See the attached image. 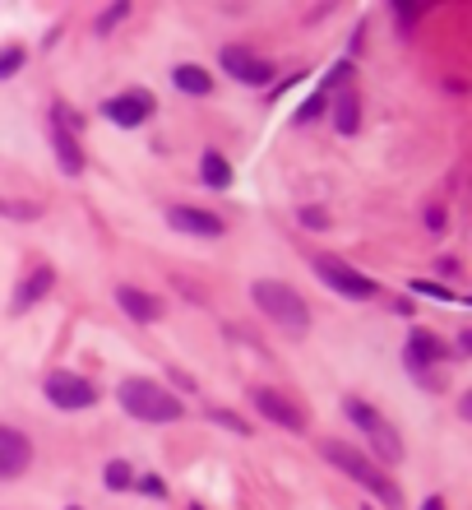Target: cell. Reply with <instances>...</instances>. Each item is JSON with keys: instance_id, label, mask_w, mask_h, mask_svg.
<instances>
[{"instance_id": "f546056e", "label": "cell", "mask_w": 472, "mask_h": 510, "mask_svg": "<svg viewBox=\"0 0 472 510\" xmlns=\"http://www.w3.org/2000/svg\"><path fill=\"white\" fill-rule=\"evenodd\" d=\"M70 510H79V505H70Z\"/></svg>"}, {"instance_id": "d6986e66", "label": "cell", "mask_w": 472, "mask_h": 510, "mask_svg": "<svg viewBox=\"0 0 472 510\" xmlns=\"http://www.w3.org/2000/svg\"><path fill=\"white\" fill-rule=\"evenodd\" d=\"M0 214L14 218V223H33V218H42V205H28V200H5V195H0Z\"/></svg>"}, {"instance_id": "603a6c76", "label": "cell", "mask_w": 472, "mask_h": 510, "mask_svg": "<svg viewBox=\"0 0 472 510\" xmlns=\"http://www.w3.org/2000/svg\"><path fill=\"white\" fill-rule=\"evenodd\" d=\"M320 111H329V98H325V93H315V98H310V102H306V107L297 111V121L306 126V121H315V116H320Z\"/></svg>"}, {"instance_id": "cb8c5ba5", "label": "cell", "mask_w": 472, "mask_h": 510, "mask_svg": "<svg viewBox=\"0 0 472 510\" xmlns=\"http://www.w3.org/2000/svg\"><path fill=\"white\" fill-rule=\"evenodd\" d=\"M412 293H426V297H440V302H458L449 288H440V284H430V279H412Z\"/></svg>"}, {"instance_id": "ffe728a7", "label": "cell", "mask_w": 472, "mask_h": 510, "mask_svg": "<svg viewBox=\"0 0 472 510\" xmlns=\"http://www.w3.org/2000/svg\"><path fill=\"white\" fill-rule=\"evenodd\" d=\"M107 487H111V492L135 487V468H130L126 459H111V464H107Z\"/></svg>"}, {"instance_id": "9a60e30c", "label": "cell", "mask_w": 472, "mask_h": 510, "mask_svg": "<svg viewBox=\"0 0 472 510\" xmlns=\"http://www.w3.org/2000/svg\"><path fill=\"white\" fill-rule=\"evenodd\" d=\"M172 84L181 93H190V98H204V93H213V74L204 65H176L172 70Z\"/></svg>"}, {"instance_id": "ac0fdd59", "label": "cell", "mask_w": 472, "mask_h": 510, "mask_svg": "<svg viewBox=\"0 0 472 510\" xmlns=\"http://www.w3.org/2000/svg\"><path fill=\"white\" fill-rule=\"evenodd\" d=\"M200 172H204V181H209L213 190H227V186H231V168H227L222 153H213V149L200 159Z\"/></svg>"}, {"instance_id": "2e32d148", "label": "cell", "mask_w": 472, "mask_h": 510, "mask_svg": "<svg viewBox=\"0 0 472 510\" xmlns=\"http://www.w3.org/2000/svg\"><path fill=\"white\" fill-rule=\"evenodd\" d=\"M56 163H61V172L65 177H79L84 172V153H79V140L74 135H65V126H56Z\"/></svg>"}, {"instance_id": "8992f818", "label": "cell", "mask_w": 472, "mask_h": 510, "mask_svg": "<svg viewBox=\"0 0 472 510\" xmlns=\"http://www.w3.org/2000/svg\"><path fill=\"white\" fill-rule=\"evenodd\" d=\"M42 390H47V399L56 409H65V413H79V409H93L98 404V385L84 380L79 371H52L42 380Z\"/></svg>"}, {"instance_id": "83f0119b", "label": "cell", "mask_w": 472, "mask_h": 510, "mask_svg": "<svg viewBox=\"0 0 472 510\" xmlns=\"http://www.w3.org/2000/svg\"><path fill=\"white\" fill-rule=\"evenodd\" d=\"M301 223H306V227H329L325 209H301Z\"/></svg>"}, {"instance_id": "5b68a950", "label": "cell", "mask_w": 472, "mask_h": 510, "mask_svg": "<svg viewBox=\"0 0 472 510\" xmlns=\"http://www.w3.org/2000/svg\"><path fill=\"white\" fill-rule=\"evenodd\" d=\"M315 279L329 284L338 297H352V302L375 297V279H366L362 269H352V265H343V260H334V255H320V260H315Z\"/></svg>"}, {"instance_id": "f1b7e54d", "label": "cell", "mask_w": 472, "mask_h": 510, "mask_svg": "<svg viewBox=\"0 0 472 510\" xmlns=\"http://www.w3.org/2000/svg\"><path fill=\"white\" fill-rule=\"evenodd\" d=\"M421 510H445V501H440V496H426V501H421Z\"/></svg>"}, {"instance_id": "3957f363", "label": "cell", "mask_w": 472, "mask_h": 510, "mask_svg": "<svg viewBox=\"0 0 472 510\" xmlns=\"http://www.w3.org/2000/svg\"><path fill=\"white\" fill-rule=\"evenodd\" d=\"M250 297L278 330H288V334H306L310 330V311H306L297 288H288L278 279H260V284H250Z\"/></svg>"}, {"instance_id": "ba28073f", "label": "cell", "mask_w": 472, "mask_h": 510, "mask_svg": "<svg viewBox=\"0 0 472 510\" xmlns=\"http://www.w3.org/2000/svg\"><path fill=\"white\" fill-rule=\"evenodd\" d=\"M222 70L231 74V80L255 84V89H264V84L273 80V65L260 61V56H250V47H241V43H227V47H222Z\"/></svg>"}, {"instance_id": "4316f807", "label": "cell", "mask_w": 472, "mask_h": 510, "mask_svg": "<svg viewBox=\"0 0 472 510\" xmlns=\"http://www.w3.org/2000/svg\"><path fill=\"white\" fill-rule=\"evenodd\" d=\"M209 422H222V427H231V431H246V422H236V418L222 413V409H209Z\"/></svg>"}, {"instance_id": "4fadbf2b", "label": "cell", "mask_w": 472, "mask_h": 510, "mask_svg": "<svg viewBox=\"0 0 472 510\" xmlns=\"http://www.w3.org/2000/svg\"><path fill=\"white\" fill-rule=\"evenodd\" d=\"M52 288H56V269H52V265H37V269L28 274V279L14 288V311H28V306H37V302H42Z\"/></svg>"}, {"instance_id": "5bb4252c", "label": "cell", "mask_w": 472, "mask_h": 510, "mask_svg": "<svg viewBox=\"0 0 472 510\" xmlns=\"http://www.w3.org/2000/svg\"><path fill=\"white\" fill-rule=\"evenodd\" d=\"M403 358H408V367H412V371H426V367H436V362L445 358V348H440V339H436V334L417 330V334L408 339V352H403Z\"/></svg>"}, {"instance_id": "d4e9b609", "label": "cell", "mask_w": 472, "mask_h": 510, "mask_svg": "<svg viewBox=\"0 0 472 510\" xmlns=\"http://www.w3.org/2000/svg\"><path fill=\"white\" fill-rule=\"evenodd\" d=\"M426 227H430V232H445V227H449V223H445V209H440V205H430V209H426Z\"/></svg>"}, {"instance_id": "277c9868", "label": "cell", "mask_w": 472, "mask_h": 510, "mask_svg": "<svg viewBox=\"0 0 472 510\" xmlns=\"http://www.w3.org/2000/svg\"><path fill=\"white\" fill-rule=\"evenodd\" d=\"M343 409H347V422H352V427H362V437H366V446H371L375 459H384V464L403 459V437H399V427L384 422V418H380L371 404H362V399H347Z\"/></svg>"}, {"instance_id": "e0dca14e", "label": "cell", "mask_w": 472, "mask_h": 510, "mask_svg": "<svg viewBox=\"0 0 472 510\" xmlns=\"http://www.w3.org/2000/svg\"><path fill=\"white\" fill-rule=\"evenodd\" d=\"M334 126H338V135H357V126H362V102H357V93H338V102H334Z\"/></svg>"}, {"instance_id": "484cf974", "label": "cell", "mask_w": 472, "mask_h": 510, "mask_svg": "<svg viewBox=\"0 0 472 510\" xmlns=\"http://www.w3.org/2000/svg\"><path fill=\"white\" fill-rule=\"evenodd\" d=\"M139 492H148V496H167L163 478H153V474H144V478H139Z\"/></svg>"}, {"instance_id": "44dd1931", "label": "cell", "mask_w": 472, "mask_h": 510, "mask_svg": "<svg viewBox=\"0 0 472 510\" xmlns=\"http://www.w3.org/2000/svg\"><path fill=\"white\" fill-rule=\"evenodd\" d=\"M126 14H130V0H116V5H111V10H107V14L98 19V33L107 37V33H111L116 24H121V19H126Z\"/></svg>"}, {"instance_id": "52a82bcc", "label": "cell", "mask_w": 472, "mask_h": 510, "mask_svg": "<svg viewBox=\"0 0 472 510\" xmlns=\"http://www.w3.org/2000/svg\"><path fill=\"white\" fill-rule=\"evenodd\" d=\"M102 116H107V121H116V126H126V130H135V126H144L148 116H153V93L148 89L116 93V98L102 102Z\"/></svg>"}, {"instance_id": "7402d4cb", "label": "cell", "mask_w": 472, "mask_h": 510, "mask_svg": "<svg viewBox=\"0 0 472 510\" xmlns=\"http://www.w3.org/2000/svg\"><path fill=\"white\" fill-rule=\"evenodd\" d=\"M19 65H24V47H5V52H0V80L19 74Z\"/></svg>"}, {"instance_id": "7a4b0ae2", "label": "cell", "mask_w": 472, "mask_h": 510, "mask_svg": "<svg viewBox=\"0 0 472 510\" xmlns=\"http://www.w3.org/2000/svg\"><path fill=\"white\" fill-rule=\"evenodd\" d=\"M116 399H121V409H126L130 418H139V422H176V418L185 413L172 390H163L157 380H144V376L121 380Z\"/></svg>"}, {"instance_id": "9c48e42d", "label": "cell", "mask_w": 472, "mask_h": 510, "mask_svg": "<svg viewBox=\"0 0 472 510\" xmlns=\"http://www.w3.org/2000/svg\"><path fill=\"white\" fill-rule=\"evenodd\" d=\"M250 404L269 418V422H278V427H288V431H301L306 427V413L283 395V390H269V385H255L250 390Z\"/></svg>"}, {"instance_id": "6da1fadb", "label": "cell", "mask_w": 472, "mask_h": 510, "mask_svg": "<svg viewBox=\"0 0 472 510\" xmlns=\"http://www.w3.org/2000/svg\"><path fill=\"white\" fill-rule=\"evenodd\" d=\"M325 459L334 464V468H343V474L352 478V483H362L380 505H389V510H399L403 505V492H399V483H389V474L371 459V455H362L357 446H343V441H325Z\"/></svg>"}, {"instance_id": "8fae6325", "label": "cell", "mask_w": 472, "mask_h": 510, "mask_svg": "<svg viewBox=\"0 0 472 510\" xmlns=\"http://www.w3.org/2000/svg\"><path fill=\"white\" fill-rule=\"evenodd\" d=\"M28 459H33V446H28L24 431L0 427V478H19L28 468Z\"/></svg>"}, {"instance_id": "7c38bea8", "label": "cell", "mask_w": 472, "mask_h": 510, "mask_svg": "<svg viewBox=\"0 0 472 510\" xmlns=\"http://www.w3.org/2000/svg\"><path fill=\"white\" fill-rule=\"evenodd\" d=\"M116 302H121V311H126L130 321H139V325L163 321V302H157L153 293H144V288H130V284H121V288H116Z\"/></svg>"}, {"instance_id": "30bf717a", "label": "cell", "mask_w": 472, "mask_h": 510, "mask_svg": "<svg viewBox=\"0 0 472 510\" xmlns=\"http://www.w3.org/2000/svg\"><path fill=\"white\" fill-rule=\"evenodd\" d=\"M167 223L176 232H190V237H222V218L209 214V209H194V205H172Z\"/></svg>"}]
</instances>
